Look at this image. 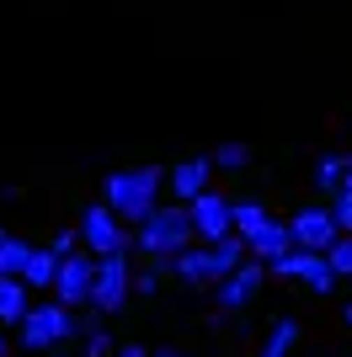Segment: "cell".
<instances>
[{
    "mask_svg": "<svg viewBox=\"0 0 352 357\" xmlns=\"http://www.w3.org/2000/svg\"><path fill=\"white\" fill-rule=\"evenodd\" d=\"M161 187H166V171L161 165H133V171H112L102 181V203L117 213L123 224H139L155 203H161Z\"/></svg>",
    "mask_w": 352,
    "mask_h": 357,
    "instance_id": "1",
    "label": "cell"
},
{
    "mask_svg": "<svg viewBox=\"0 0 352 357\" xmlns=\"http://www.w3.org/2000/svg\"><path fill=\"white\" fill-rule=\"evenodd\" d=\"M240 261H246V240H240V235H224V240H203V245L176 251L171 256V272L187 288H214L224 272H235Z\"/></svg>",
    "mask_w": 352,
    "mask_h": 357,
    "instance_id": "2",
    "label": "cell"
},
{
    "mask_svg": "<svg viewBox=\"0 0 352 357\" xmlns=\"http://www.w3.org/2000/svg\"><path fill=\"white\" fill-rule=\"evenodd\" d=\"M133 245L155 261V256H176L192 245V219H187V203H155V208L145 213V219L133 224Z\"/></svg>",
    "mask_w": 352,
    "mask_h": 357,
    "instance_id": "3",
    "label": "cell"
},
{
    "mask_svg": "<svg viewBox=\"0 0 352 357\" xmlns=\"http://www.w3.org/2000/svg\"><path fill=\"white\" fill-rule=\"evenodd\" d=\"M16 342L27 352H48V347H64L75 336V310H64L59 298H43V304H27V314L16 320Z\"/></svg>",
    "mask_w": 352,
    "mask_h": 357,
    "instance_id": "4",
    "label": "cell"
},
{
    "mask_svg": "<svg viewBox=\"0 0 352 357\" xmlns=\"http://www.w3.org/2000/svg\"><path fill=\"white\" fill-rule=\"evenodd\" d=\"M75 235H80V245H86L91 256H129L133 251V229L117 219L107 203H91V208L80 213V224H75Z\"/></svg>",
    "mask_w": 352,
    "mask_h": 357,
    "instance_id": "5",
    "label": "cell"
},
{
    "mask_svg": "<svg viewBox=\"0 0 352 357\" xmlns=\"http://www.w3.org/2000/svg\"><path fill=\"white\" fill-rule=\"evenodd\" d=\"M129 256H96V272H91V298H86V310L96 314H117L123 304H129Z\"/></svg>",
    "mask_w": 352,
    "mask_h": 357,
    "instance_id": "6",
    "label": "cell"
},
{
    "mask_svg": "<svg viewBox=\"0 0 352 357\" xmlns=\"http://www.w3.org/2000/svg\"><path fill=\"white\" fill-rule=\"evenodd\" d=\"M91 272H96V256H91V251L59 256V272H54V288H48V294H54L64 310H86V298H91Z\"/></svg>",
    "mask_w": 352,
    "mask_h": 357,
    "instance_id": "7",
    "label": "cell"
},
{
    "mask_svg": "<svg viewBox=\"0 0 352 357\" xmlns=\"http://www.w3.org/2000/svg\"><path fill=\"white\" fill-rule=\"evenodd\" d=\"M267 272H272V278H288V283H305L309 294H331V288H337V272L325 267V251H288Z\"/></svg>",
    "mask_w": 352,
    "mask_h": 357,
    "instance_id": "8",
    "label": "cell"
},
{
    "mask_svg": "<svg viewBox=\"0 0 352 357\" xmlns=\"http://www.w3.org/2000/svg\"><path fill=\"white\" fill-rule=\"evenodd\" d=\"M262 278H267V267H262V261H251V256H246V261H240L235 272H224L219 283H214L219 314H240V310L251 304V298L262 294Z\"/></svg>",
    "mask_w": 352,
    "mask_h": 357,
    "instance_id": "9",
    "label": "cell"
},
{
    "mask_svg": "<svg viewBox=\"0 0 352 357\" xmlns=\"http://www.w3.org/2000/svg\"><path fill=\"white\" fill-rule=\"evenodd\" d=\"M187 219H192V240H224L235 235V224H230V197H219L214 187L208 192H198L187 203Z\"/></svg>",
    "mask_w": 352,
    "mask_h": 357,
    "instance_id": "10",
    "label": "cell"
},
{
    "mask_svg": "<svg viewBox=\"0 0 352 357\" xmlns=\"http://www.w3.org/2000/svg\"><path fill=\"white\" fill-rule=\"evenodd\" d=\"M337 219H331V208H299L288 219V240H293V251H325L331 240H337Z\"/></svg>",
    "mask_w": 352,
    "mask_h": 357,
    "instance_id": "11",
    "label": "cell"
},
{
    "mask_svg": "<svg viewBox=\"0 0 352 357\" xmlns=\"http://www.w3.org/2000/svg\"><path fill=\"white\" fill-rule=\"evenodd\" d=\"M208 181H214V160L208 155H192L176 171H166V187L176 192V203H192L198 192H208Z\"/></svg>",
    "mask_w": 352,
    "mask_h": 357,
    "instance_id": "12",
    "label": "cell"
},
{
    "mask_svg": "<svg viewBox=\"0 0 352 357\" xmlns=\"http://www.w3.org/2000/svg\"><path fill=\"white\" fill-rule=\"evenodd\" d=\"M293 251V240H288V224H278V219H267L256 235H246V256L251 261H262V267H272L278 256H288Z\"/></svg>",
    "mask_w": 352,
    "mask_h": 357,
    "instance_id": "13",
    "label": "cell"
},
{
    "mask_svg": "<svg viewBox=\"0 0 352 357\" xmlns=\"http://www.w3.org/2000/svg\"><path fill=\"white\" fill-rule=\"evenodd\" d=\"M54 272H59V256L32 245L27 261H22V283H27V294H48V288H54Z\"/></svg>",
    "mask_w": 352,
    "mask_h": 357,
    "instance_id": "14",
    "label": "cell"
},
{
    "mask_svg": "<svg viewBox=\"0 0 352 357\" xmlns=\"http://www.w3.org/2000/svg\"><path fill=\"white\" fill-rule=\"evenodd\" d=\"M27 304H32V294L22 278H0V326H16L27 314Z\"/></svg>",
    "mask_w": 352,
    "mask_h": 357,
    "instance_id": "15",
    "label": "cell"
},
{
    "mask_svg": "<svg viewBox=\"0 0 352 357\" xmlns=\"http://www.w3.org/2000/svg\"><path fill=\"white\" fill-rule=\"evenodd\" d=\"M267 219H272V213L262 208V197H240V203H230V224H235V235H240V240L256 235Z\"/></svg>",
    "mask_w": 352,
    "mask_h": 357,
    "instance_id": "16",
    "label": "cell"
},
{
    "mask_svg": "<svg viewBox=\"0 0 352 357\" xmlns=\"http://www.w3.org/2000/svg\"><path fill=\"white\" fill-rule=\"evenodd\" d=\"M342 176H347V155H337V149H325L321 160H315V187H321L325 197L342 187Z\"/></svg>",
    "mask_w": 352,
    "mask_h": 357,
    "instance_id": "17",
    "label": "cell"
},
{
    "mask_svg": "<svg viewBox=\"0 0 352 357\" xmlns=\"http://www.w3.org/2000/svg\"><path fill=\"white\" fill-rule=\"evenodd\" d=\"M27 240L22 235H6V229H0V278H22V261H27Z\"/></svg>",
    "mask_w": 352,
    "mask_h": 357,
    "instance_id": "18",
    "label": "cell"
},
{
    "mask_svg": "<svg viewBox=\"0 0 352 357\" xmlns=\"http://www.w3.org/2000/svg\"><path fill=\"white\" fill-rule=\"evenodd\" d=\"M208 160H214V171H246V165H251V144H246V139H224Z\"/></svg>",
    "mask_w": 352,
    "mask_h": 357,
    "instance_id": "19",
    "label": "cell"
},
{
    "mask_svg": "<svg viewBox=\"0 0 352 357\" xmlns=\"http://www.w3.org/2000/svg\"><path fill=\"white\" fill-rule=\"evenodd\" d=\"M293 342H299V326H293L288 314H283L278 326L267 331V347H262V357H288V352H293Z\"/></svg>",
    "mask_w": 352,
    "mask_h": 357,
    "instance_id": "20",
    "label": "cell"
},
{
    "mask_svg": "<svg viewBox=\"0 0 352 357\" xmlns=\"http://www.w3.org/2000/svg\"><path fill=\"white\" fill-rule=\"evenodd\" d=\"M325 267L337 272V283H342V278H352V235H337L331 245H325Z\"/></svg>",
    "mask_w": 352,
    "mask_h": 357,
    "instance_id": "21",
    "label": "cell"
},
{
    "mask_svg": "<svg viewBox=\"0 0 352 357\" xmlns=\"http://www.w3.org/2000/svg\"><path fill=\"white\" fill-rule=\"evenodd\" d=\"M331 219H337L342 235H352V192H347V187H337V192H331Z\"/></svg>",
    "mask_w": 352,
    "mask_h": 357,
    "instance_id": "22",
    "label": "cell"
},
{
    "mask_svg": "<svg viewBox=\"0 0 352 357\" xmlns=\"http://www.w3.org/2000/svg\"><path fill=\"white\" fill-rule=\"evenodd\" d=\"M129 288H133L139 298H149L155 288H161V272H155V267H149V272H139V278H129Z\"/></svg>",
    "mask_w": 352,
    "mask_h": 357,
    "instance_id": "23",
    "label": "cell"
},
{
    "mask_svg": "<svg viewBox=\"0 0 352 357\" xmlns=\"http://www.w3.org/2000/svg\"><path fill=\"white\" fill-rule=\"evenodd\" d=\"M70 251H80V235H75V229H59L54 235V256H70Z\"/></svg>",
    "mask_w": 352,
    "mask_h": 357,
    "instance_id": "24",
    "label": "cell"
},
{
    "mask_svg": "<svg viewBox=\"0 0 352 357\" xmlns=\"http://www.w3.org/2000/svg\"><path fill=\"white\" fill-rule=\"evenodd\" d=\"M112 357H149V352H145V347H133V342H129V347H112Z\"/></svg>",
    "mask_w": 352,
    "mask_h": 357,
    "instance_id": "25",
    "label": "cell"
},
{
    "mask_svg": "<svg viewBox=\"0 0 352 357\" xmlns=\"http://www.w3.org/2000/svg\"><path fill=\"white\" fill-rule=\"evenodd\" d=\"M149 357H192V352H176V347H161V352H149Z\"/></svg>",
    "mask_w": 352,
    "mask_h": 357,
    "instance_id": "26",
    "label": "cell"
},
{
    "mask_svg": "<svg viewBox=\"0 0 352 357\" xmlns=\"http://www.w3.org/2000/svg\"><path fill=\"white\" fill-rule=\"evenodd\" d=\"M48 357H70V352H64V347H48Z\"/></svg>",
    "mask_w": 352,
    "mask_h": 357,
    "instance_id": "27",
    "label": "cell"
},
{
    "mask_svg": "<svg viewBox=\"0 0 352 357\" xmlns=\"http://www.w3.org/2000/svg\"><path fill=\"white\" fill-rule=\"evenodd\" d=\"M0 357H6V326H0Z\"/></svg>",
    "mask_w": 352,
    "mask_h": 357,
    "instance_id": "28",
    "label": "cell"
},
{
    "mask_svg": "<svg viewBox=\"0 0 352 357\" xmlns=\"http://www.w3.org/2000/svg\"><path fill=\"white\" fill-rule=\"evenodd\" d=\"M347 326H352V304H347Z\"/></svg>",
    "mask_w": 352,
    "mask_h": 357,
    "instance_id": "29",
    "label": "cell"
},
{
    "mask_svg": "<svg viewBox=\"0 0 352 357\" xmlns=\"http://www.w3.org/2000/svg\"><path fill=\"white\" fill-rule=\"evenodd\" d=\"M347 357H352V352H347Z\"/></svg>",
    "mask_w": 352,
    "mask_h": 357,
    "instance_id": "30",
    "label": "cell"
}]
</instances>
